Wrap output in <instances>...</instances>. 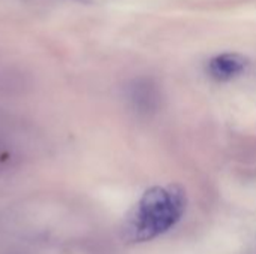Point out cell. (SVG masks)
<instances>
[{
    "instance_id": "4",
    "label": "cell",
    "mask_w": 256,
    "mask_h": 254,
    "mask_svg": "<svg viewBox=\"0 0 256 254\" xmlns=\"http://www.w3.org/2000/svg\"><path fill=\"white\" fill-rule=\"evenodd\" d=\"M15 147L10 141L6 139L4 132L0 129V169L10 165V160L15 159Z\"/></svg>"
},
{
    "instance_id": "3",
    "label": "cell",
    "mask_w": 256,
    "mask_h": 254,
    "mask_svg": "<svg viewBox=\"0 0 256 254\" xmlns=\"http://www.w3.org/2000/svg\"><path fill=\"white\" fill-rule=\"evenodd\" d=\"M130 99L138 111L148 112L152 109H156V106L159 103V93L153 84L140 82L134 87Z\"/></svg>"
},
{
    "instance_id": "2",
    "label": "cell",
    "mask_w": 256,
    "mask_h": 254,
    "mask_svg": "<svg viewBox=\"0 0 256 254\" xmlns=\"http://www.w3.org/2000/svg\"><path fill=\"white\" fill-rule=\"evenodd\" d=\"M249 66V60L238 52H222L214 55L208 61V73L216 81H231L242 73Z\"/></svg>"
},
{
    "instance_id": "1",
    "label": "cell",
    "mask_w": 256,
    "mask_h": 254,
    "mask_svg": "<svg viewBox=\"0 0 256 254\" xmlns=\"http://www.w3.org/2000/svg\"><path fill=\"white\" fill-rule=\"evenodd\" d=\"M186 210V196L178 187H152L147 190L124 225L129 241H150L172 229Z\"/></svg>"
}]
</instances>
